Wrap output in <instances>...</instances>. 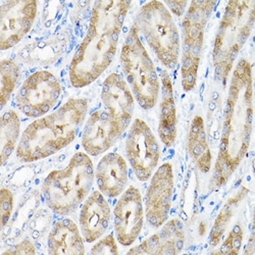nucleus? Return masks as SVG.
I'll return each instance as SVG.
<instances>
[{"label":"nucleus","mask_w":255,"mask_h":255,"mask_svg":"<svg viewBox=\"0 0 255 255\" xmlns=\"http://www.w3.org/2000/svg\"><path fill=\"white\" fill-rule=\"evenodd\" d=\"M253 129L252 66L240 59L233 71L211 187L225 186L246 157Z\"/></svg>","instance_id":"f257e3e1"},{"label":"nucleus","mask_w":255,"mask_h":255,"mask_svg":"<svg viewBox=\"0 0 255 255\" xmlns=\"http://www.w3.org/2000/svg\"><path fill=\"white\" fill-rule=\"evenodd\" d=\"M132 5L128 0H104L93 3L90 23L69 68L72 86L87 87L114 61L126 16Z\"/></svg>","instance_id":"f03ea898"},{"label":"nucleus","mask_w":255,"mask_h":255,"mask_svg":"<svg viewBox=\"0 0 255 255\" xmlns=\"http://www.w3.org/2000/svg\"><path fill=\"white\" fill-rule=\"evenodd\" d=\"M87 113L86 99L71 98L51 114L36 119L20 136L16 157L35 162L59 152L76 139Z\"/></svg>","instance_id":"7ed1b4c3"},{"label":"nucleus","mask_w":255,"mask_h":255,"mask_svg":"<svg viewBox=\"0 0 255 255\" xmlns=\"http://www.w3.org/2000/svg\"><path fill=\"white\" fill-rule=\"evenodd\" d=\"M94 180L95 169L90 155L77 152L65 167L48 174L42 183V194L55 214L71 216L89 196Z\"/></svg>","instance_id":"20e7f679"},{"label":"nucleus","mask_w":255,"mask_h":255,"mask_svg":"<svg viewBox=\"0 0 255 255\" xmlns=\"http://www.w3.org/2000/svg\"><path fill=\"white\" fill-rule=\"evenodd\" d=\"M255 23V1H229L220 22L212 49L215 75L224 85L248 41Z\"/></svg>","instance_id":"39448f33"},{"label":"nucleus","mask_w":255,"mask_h":255,"mask_svg":"<svg viewBox=\"0 0 255 255\" xmlns=\"http://www.w3.org/2000/svg\"><path fill=\"white\" fill-rule=\"evenodd\" d=\"M120 61L125 80L141 109L149 111L157 103L160 80L138 30L132 26L123 44Z\"/></svg>","instance_id":"423d86ee"},{"label":"nucleus","mask_w":255,"mask_h":255,"mask_svg":"<svg viewBox=\"0 0 255 255\" xmlns=\"http://www.w3.org/2000/svg\"><path fill=\"white\" fill-rule=\"evenodd\" d=\"M166 69L173 70L181 55V38L173 14L161 1L146 2L133 25Z\"/></svg>","instance_id":"0eeeda50"},{"label":"nucleus","mask_w":255,"mask_h":255,"mask_svg":"<svg viewBox=\"0 0 255 255\" xmlns=\"http://www.w3.org/2000/svg\"><path fill=\"white\" fill-rule=\"evenodd\" d=\"M216 1H191L182 20L181 76L185 92L192 91L197 84L201 55L204 45V33L214 12Z\"/></svg>","instance_id":"6e6552de"},{"label":"nucleus","mask_w":255,"mask_h":255,"mask_svg":"<svg viewBox=\"0 0 255 255\" xmlns=\"http://www.w3.org/2000/svg\"><path fill=\"white\" fill-rule=\"evenodd\" d=\"M60 95L61 85L57 77L48 71H37L18 88L15 105L26 117L39 119L55 108Z\"/></svg>","instance_id":"1a4fd4ad"},{"label":"nucleus","mask_w":255,"mask_h":255,"mask_svg":"<svg viewBox=\"0 0 255 255\" xmlns=\"http://www.w3.org/2000/svg\"><path fill=\"white\" fill-rule=\"evenodd\" d=\"M125 150L137 179L141 182L149 180L157 168L160 148L154 133L143 120L136 119L132 122Z\"/></svg>","instance_id":"9d476101"},{"label":"nucleus","mask_w":255,"mask_h":255,"mask_svg":"<svg viewBox=\"0 0 255 255\" xmlns=\"http://www.w3.org/2000/svg\"><path fill=\"white\" fill-rule=\"evenodd\" d=\"M175 189L172 163L164 162L150 178L144 198V212L148 225L159 229L168 219Z\"/></svg>","instance_id":"9b49d317"},{"label":"nucleus","mask_w":255,"mask_h":255,"mask_svg":"<svg viewBox=\"0 0 255 255\" xmlns=\"http://www.w3.org/2000/svg\"><path fill=\"white\" fill-rule=\"evenodd\" d=\"M38 11L35 0H8L0 6V49L16 46L33 28Z\"/></svg>","instance_id":"f8f14e48"},{"label":"nucleus","mask_w":255,"mask_h":255,"mask_svg":"<svg viewBox=\"0 0 255 255\" xmlns=\"http://www.w3.org/2000/svg\"><path fill=\"white\" fill-rule=\"evenodd\" d=\"M144 204L138 188L130 186L120 196L114 209V229L118 242L131 246L140 236L144 225Z\"/></svg>","instance_id":"ddd939ff"},{"label":"nucleus","mask_w":255,"mask_h":255,"mask_svg":"<svg viewBox=\"0 0 255 255\" xmlns=\"http://www.w3.org/2000/svg\"><path fill=\"white\" fill-rule=\"evenodd\" d=\"M124 132L105 110L95 111L87 119L82 132V146L90 156L105 153L122 138Z\"/></svg>","instance_id":"4468645a"},{"label":"nucleus","mask_w":255,"mask_h":255,"mask_svg":"<svg viewBox=\"0 0 255 255\" xmlns=\"http://www.w3.org/2000/svg\"><path fill=\"white\" fill-rule=\"evenodd\" d=\"M101 100L105 111L125 131L133 121L135 112V98L123 76L111 74L102 84Z\"/></svg>","instance_id":"2eb2a0df"},{"label":"nucleus","mask_w":255,"mask_h":255,"mask_svg":"<svg viewBox=\"0 0 255 255\" xmlns=\"http://www.w3.org/2000/svg\"><path fill=\"white\" fill-rule=\"evenodd\" d=\"M112 220L110 203L100 191H93L82 203L79 225L84 240L87 243L96 242L109 230Z\"/></svg>","instance_id":"dca6fc26"},{"label":"nucleus","mask_w":255,"mask_h":255,"mask_svg":"<svg viewBox=\"0 0 255 255\" xmlns=\"http://www.w3.org/2000/svg\"><path fill=\"white\" fill-rule=\"evenodd\" d=\"M185 243L183 224L178 219L166 221L159 231L139 245L128 251V254H153L175 255L179 254Z\"/></svg>","instance_id":"f3484780"},{"label":"nucleus","mask_w":255,"mask_h":255,"mask_svg":"<svg viewBox=\"0 0 255 255\" xmlns=\"http://www.w3.org/2000/svg\"><path fill=\"white\" fill-rule=\"evenodd\" d=\"M95 180L98 190L105 197L121 196L129 181V169L125 158L116 152L105 154L95 168Z\"/></svg>","instance_id":"a211bd4d"},{"label":"nucleus","mask_w":255,"mask_h":255,"mask_svg":"<svg viewBox=\"0 0 255 255\" xmlns=\"http://www.w3.org/2000/svg\"><path fill=\"white\" fill-rule=\"evenodd\" d=\"M47 252L51 255H81L85 253L84 238L74 221L62 219L53 225L47 239Z\"/></svg>","instance_id":"6ab92c4d"},{"label":"nucleus","mask_w":255,"mask_h":255,"mask_svg":"<svg viewBox=\"0 0 255 255\" xmlns=\"http://www.w3.org/2000/svg\"><path fill=\"white\" fill-rule=\"evenodd\" d=\"M160 111L158 136L166 147H172L177 139V108L173 82L169 74L163 70L160 74Z\"/></svg>","instance_id":"aec40b11"},{"label":"nucleus","mask_w":255,"mask_h":255,"mask_svg":"<svg viewBox=\"0 0 255 255\" xmlns=\"http://www.w3.org/2000/svg\"><path fill=\"white\" fill-rule=\"evenodd\" d=\"M187 151L201 173L207 174L210 171L212 154L207 141L204 121L200 116H196L191 122L187 140Z\"/></svg>","instance_id":"412c9836"},{"label":"nucleus","mask_w":255,"mask_h":255,"mask_svg":"<svg viewBox=\"0 0 255 255\" xmlns=\"http://www.w3.org/2000/svg\"><path fill=\"white\" fill-rule=\"evenodd\" d=\"M0 125H1V129H0V146H1L0 159H1V164L4 165L13 151L16 150L20 139V121L18 115L12 110L6 111L1 116Z\"/></svg>","instance_id":"4be33fe9"},{"label":"nucleus","mask_w":255,"mask_h":255,"mask_svg":"<svg viewBox=\"0 0 255 255\" xmlns=\"http://www.w3.org/2000/svg\"><path fill=\"white\" fill-rule=\"evenodd\" d=\"M247 193L248 190L245 187H241L238 192L235 195L230 197L224 204L221 211L219 212L218 217L216 218L215 224L212 226V229L209 234L208 241L211 247H217L221 243L233 217L236 214L239 203L244 199Z\"/></svg>","instance_id":"5701e85b"},{"label":"nucleus","mask_w":255,"mask_h":255,"mask_svg":"<svg viewBox=\"0 0 255 255\" xmlns=\"http://www.w3.org/2000/svg\"><path fill=\"white\" fill-rule=\"evenodd\" d=\"M20 78V69L12 59H2L0 62V102L1 110L9 101Z\"/></svg>","instance_id":"b1692460"},{"label":"nucleus","mask_w":255,"mask_h":255,"mask_svg":"<svg viewBox=\"0 0 255 255\" xmlns=\"http://www.w3.org/2000/svg\"><path fill=\"white\" fill-rule=\"evenodd\" d=\"M243 230L240 225H235L233 229L230 231L229 235L224 240L222 246L220 247L219 251L215 253L220 254H238L240 252L242 242H243Z\"/></svg>","instance_id":"393cba45"},{"label":"nucleus","mask_w":255,"mask_h":255,"mask_svg":"<svg viewBox=\"0 0 255 255\" xmlns=\"http://www.w3.org/2000/svg\"><path fill=\"white\" fill-rule=\"evenodd\" d=\"M13 210V194L7 188H2L0 191V223L1 230L8 224Z\"/></svg>","instance_id":"a878e982"},{"label":"nucleus","mask_w":255,"mask_h":255,"mask_svg":"<svg viewBox=\"0 0 255 255\" xmlns=\"http://www.w3.org/2000/svg\"><path fill=\"white\" fill-rule=\"evenodd\" d=\"M91 254L95 255H109L119 254V247L117 240L113 235H106L97 240L90 250Z\"/></svg>","instance_id":"bb28decb"},{"label":"nucleus","mask_w":255,"mask_h":255,"mask_svg":"<svg viewBox=\"0 0 255 255\" xmlns=\"http://www.w3.org/2000/svg\"><path fill=\"white\" fill-rule=\"evenodd\" d=\"M36 254V248L34 244L29 239H24L5 251L1 253V255H33Z\"/></svg>","instance_id":"cd10ccee"},{"label":"nucleus","mask_w":255,"mask_h":255,"mask_svg":"<svg viewBox=\"0 0 255 255\" xmlns=\"http://www.w3.org/2000/svg\"><path fill=\"white\" fill-rule=\"evenodd\" d=\"M163 4L167 7V9L174 13L176 16L181 17L185 14L187 10V6L189 4L188 1H164Z\"/></svg>","instance_id":"c85d7f7f"}]
</instances>
